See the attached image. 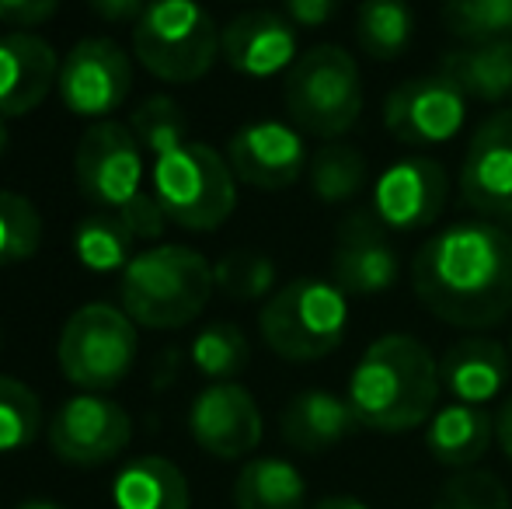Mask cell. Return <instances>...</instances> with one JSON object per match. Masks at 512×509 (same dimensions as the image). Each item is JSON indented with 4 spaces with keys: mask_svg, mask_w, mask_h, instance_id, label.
<instances>
[{
    "mask_svg": "<svg viewBox=\"0 0 512 509\" xmlns=\"http://www.w3.org/2000/svg\"><path fill=\"white\" fill-rule=\"evenodd\" d=\"M411 290L446 325H502L512 314V238L495 220H453L411 258Z\"/></svg>",
    "mask_w": 512,
    "mask_h": 509,
    "instance_id": "cell-1",
    "label": "cell"
},
{
    "mask_svg": "<svg viewBox=\"0 0 512 509\" xmlns=\"http://www.w3.org/2000/svg\"><path fill=\"white\" fill-rule=\"evenodd\" d=\"M439 360L422 339L391 332L363 349L349 374V398L356 419L373 433H411L425 426L439 401Z\"/></svg>",
    "mask_w": 512,
    "mask_h": 509,
    "instance_id": "cell-2",
    "label": "cell"
},
{
    "mask_svg": "<svg viewBox=\"0 0 512 509\" xmlns=\"http://www.w3.org/2000/svg\"><path fill=\"white\" fill-rule=\"evenodd\" d=\"M216 290L213 262L185 245H157L133 255L122 269V311L143 328L175 332L206 311Z\"/></svg>",
    "mask_w": 512,
    "mask_h": 509,
    "instance_id": "cell-3",
    "label": "cell"
},
{
    "mask_svg": "<svg viewBox=\"0 0 512 509\" xmlns=\"http://www.w3.org/2000/svg\"><path fill=\"white\" fill-rule=\"evenodd\" d=\"M349 328V293L324 276H297L258 311L262 342L286 363H314L335 353Z\"/></svg>",
    "mask_w": 512,
    "mask_h": 509,
    "instance_id": "cell-4",
    "label": "cell"
},
{
    "mask_svg": "<svg viewBox=\"0 0 512 509\" xmlns=\"http://www.w3.org/2000/svg\"><path fill=\"white\" fill-rule=\"evenodd\" d=\"M154 199L164 217L182 231H220L237 206V178L227 157L209 143L185 140L182 147L154 157Z\"/></svg>",
    "mask_w": 512,
    "mask_h": 509,
    "instance_id": "cell-5",
    "label": "cell"
},
{
    "mask_svg": "<svg viewBox=\"0 0 512 509\" xmlns=\"http://www.w3.org/2000/svg\"><path fill=\"white\" fill-rule=\"evenodd\" d=\"M283 102L300 133L335 140L363 116V77L342 46H314L297 56L283 81Z\"/></svg>",
    "mask_w": 512,
    "mask_h": 509,
    "instance_id": "cell-6",
    "label": "cell"
},
{
    "mask_svg": "<svg viewBox=\"0 0 512 509\" xmlns=\"http://www.w3.org/2000/svg\"><path fill=\"white\" fill-rule=\"evenodd\" d=\"M133 53L164 84H196L220 56V28L199 0H150L133 25Z\"/></svg>",
    "mask_w": 512,
    "mask_h": 509,
    "instance_id": "cell-7",
    "label": "cell"
},
{
    "mask_svg": "<svg viewBox=\"0 0 512 509\" xmlns=\"http://www.w3.org/2000/svg\"><path fill=\"white\" fill-rule=\"evenodd\" d=\"M136 321L115 304H84L67 318L56 342L60 370L81 391L105 394L129 377L136 363Z\"/></svg>",
    "mask_w": 512,
    "mask_h": 509,
    "instance_id": "cell-8",
    "label": "cell"
},
{
    "mask_svg": "<svg viewBox=\"0 0 512 509\" xmlns=\"http://www.w3.org/2000/svg\"><path fill=\"white\" fill-rule=\"evenodd\" d=\"M133 440V419L119 401L95 391L67 398L49 419V447L70 468L112 464Z\"/></svg>",
    "mask_w": 512,
    "mask_h": 509,
    "instance_id": "cell-9",
    "label": "cell"
},
{
    "mask_svg": "<svg viewBox=\"0 0 512 509\" xmlns=\"http://www.w3.org/2000/svg\"><path fill=\"white\" fill-rule=\"evenodd\" d=\"M74 178L88 203L102 210H122L140 196L143 182V147L133 129L115 119H98L84 129L74 150Z\"/></svg>",
    "mask_w": 512,
    "mask_h": 509,
    "instance_id": "cell-10",
    "label": "cell"
},
{
    "mask_svg": "<svg viewBox=\"0 0 512 509\" xmlns=\"http://www.w3.org/2000/svg\"><path fill=\"white\" fill-rule=\"evenodd\" d=\"M129 88H133V63L115 39L88 35L74 42L60 60L56 91L67 112L81 119H108L115 109H122Z\"/></svg>",
    "mask_w": 512,
    "mask_h": 509,
    "instance_id": "cell-11",
    "label": "cell"
},
{
    "mask_svg": "<svg viewBox=\"0 0 512 509\" xmlns=\"http://www.w3.org/2000/svg\"><path fill=\"white\" fill-rule=\"evenodd\" d=\"M384 129L408 147H436L460 133L467 119V95L446 74L408 77L387 95Z\"/></svg>",
    "mask_w": 512,
    "mask_h": 509,
    "instance_id": "cell-12",
    "label": "cell"
},
{
    "mask_svg": "<svg viewBox=\"0 0 512 509\" xmlns=\"http://www.w3.org/2000/svg\"><path fill=\"white\" fill-rule=\"evenodd\" d=\"M450 178L436 157H401L377 175L370 210L387 231L411 234L432 227L446 210Z\"/></svg>",
    "mask_w": 512,
    "mask_h": 509,
    "instance_id": "cell-13",
    "label": "cell"
},
{
    "mask_svg": "<svg viewBox=\"0 0 512 509\" xmlns=\"http://www.w3.org/2000/svg\"><path fill=\"white\" fill-rule=\"evenodd\" d=\"M189 433L216 461H241L262 443V408L244 384L216 381L192 398Z\"/></svg>",
    "mask_w": 512,
    "mask_h": 509,
    "instance_id": "cell-14",
    "label": "cell"
},
{
    "mask_svg": "<svg viewBox=\"0 0 512 509\" xmlns=\"http://www.w3.org/2000/svg\"><path fill=\"white\" fill-rule=\"evenodd\" d=\"M460 199L485 220L512 217V109L481 119L460 161Z\"/></svg>",
    "mask_w": 512,
    "mask_h": 509,
    "instance_id": "cell-15",
    "label": "cell"
},
{
    "mask_svg": "<svg viewBox=\"0 0 512 509\" xmlns=\"http://www.w3.org/2000/svg\"><path fill=\"white\" fill-rule=\"evenodd\" d=\"M227 164L237 182L262 192H279L304 175L310 154L297 126L279 123V119H258L230 136Z\"/></svg>",
    "mask_w": 512,
    "mask_h": 509,
    "instance_id": "cell-16",
    "label": "cell"
},
{
    "mask_svg": "<svg viewBox=\"0 0 512 509\" xmlns=\"http://www.w3.org/2000/svg\"><path fill=\"white\" fill-rule=\"evenodd\" d=\"M401 258L387 238V227L373 210H359L338 224L335 252H331V279L349 297H373L398 283Z\"/></svg>",
    "mask_w": 512,
    "mask_h": 509,
    "instance_id": "cell-17",
    "label": "cell"
},
{
    "mask_svg": "<svg viewBox=\"0 0 512 509\" xmlns=\"http://www.w3.org/2000/svg\"><path fill=\"white\" fill-rule=\"evenodd\" d=\"M220 56L241 77L286 74L297 63V28L276 11H244L220 28Z\"/></svg>",
    "mask_w": 512,
    "mask_h": 509,
    "instance_id": "cell-18",
    "label": "cell"
},
{
    "mask_svg": "<svg viewBox=\"0 0 512 509\" xmlns=\"http://www.w3.org/2000/svg\"><path fill=\"white\" fill-rule=\"evenodd\" d=\"M60 77V56L42 35H0V119L35 112L49 98Z\"/></svg>",
    "mask_w": 512,
    "mask_h": 509,
    "instance_id": "cell-19",
    "label": "cell"
},
{
    "mask_svg": "<svg viewBox=\"0 0 512 509\" xmlns=\"http://www.w3.org/2000/svg\"><path fill=\"white\" fill-rule=\"evenodd\" d=\"M512 356L488 335H464L439 356V384L453 401L481 405L495 401L509 384Z\"/></svg>",
    "mask_w": 512,
    "mask_h": 509,
    "instance_id": "cell-20",
    "label": "cell"
},
{
    "mask_svg": "<svg viewBox=\"0 0 512 509\" xmlns=\"http://www.w3.org/2000/svg\"><path fill=\"white\" fill-rule=\"evenodd\" d=\"M359 429H363V422L356 419L349 398L335 391H321V387L300 391L279 415V433L300 454H324V450L356 436Z\"/></svg>",
    "mask_w": 512,
    "mask_h": 509,
    "instance_id": "cell-21",
    "label": "cell"
},
{
    "mask_svg": "<svg viewBox=\"0 0 512 509\" xmlns=\"http://www.w3.org/2000/svg\"><path fill=\"white\" fill-rule=\"evenodd\" d=\"M495 443V415L481 405H450L436 408L432 419L425 422V450L432 461L453 471H467L492 450Z\"/></svg>",
    "mask_w": 512,
    "mask_h": 509,
    "instance_id": "cell-22",
    "label": "cell"
},
{
    "mask_svg": "<svg viewBox=\"0 0 512 509\" xmlns=\"http://www.w3.org/2000/svg\"><path fill=\"white\" fill-rule=\"evenodd\" d=\"M439 74H446L467 98L485 105L512 102V39L499 42H464L439 60Z\"/></svg>",
    "mask_w": 512,
    "mask_h": 509,
    "instance_id": "cell-23",
    "label": "cell"
},
{
    "mask_svg": "<svg viewBox=\"0 0 512 509\" xmlns=\"http://www.w3.org/2000/svg\"><path fill=\"white\" fill-rule=\"evenodd\" d=\"M192 489L175 461L157 454L133 457L112 478V509H189Z\"/></svg>",
    "mask_w": 512,
    "mask_h": 509,
    "instance_id": "cell-24",
    "label": "cell"
},
{
    "mask_svg": "<svg viewBox=\"0 0 512 509\" xmlns=\"http://www.w3.org/2000/svg\"><path fill=\"white\" fill-rule=\"evenodd\" d=\"M307 478L286 457H251L234 478V509H304Z\"/></svg>",
    "mask_w": 512,
    "mask_h": 509,
    "instance_id": "cell-25",
    "label": "cell"
},
{
    "mask_svg": "<svg viewBox=\"0 0 512 509\" xmlns=\"http://www.w3.org/2000/svg\"><path fill=\"white\" fill-rule=\"evenodd\" d=\"M415 35L408 0H363L356 11V42L370 60L391 63L405 56Z\"/></svg>",
    "mask_w": 512,
    "mask_h": 509,
    "instance_id": "cell-26",
    "label": "cell"
},
{
    "mask_svg": "<svg viewBox=\"0 0 512 509\" xmlns=\"http://www.w3.org/2000/svg\"><path fill=\"white\" fill-rule=\"evenodd\" d=\"M133 241L119 210H98L74 227V255L88 272H122L133 262Z\"/></svg>",
    "mask_w": 512,
    "mask_h": 509,
    "instance_id": "cell-27",
    "label": "cell"
},
{
    "mask_svg": "<svg viewBox=\"0 0 512 509\" xmlns=\"http://www.w3.org/2000/svg\"><path fill=\"white\" fill-rule=\"evenodd\" d=\"M307 178H310V192H314L321 203L338 206V203L356 199L359 192L366 189L370 168H366V157L359 154L356 147L328 140L314 157H310Z\"/></svg>",
    "mask_w": 512,
    "mask_h": 509,
    "instance_id": "cell-28",
    "label": "cell"
},
{
    "mask_svg": "<svg viewBox=\"0 0 512 509\" xmlns=\"http://www.w3.org/2000/svg\"><path fill=\"white\" fill-rule=\"evenodd\" d=\"M189 360L209 381H234L237 374H244L251 360L248 335L230 321H213L203 332H196L189 346Z\"/></svg>",
    "mask_w": 512,
    "mask_h": 509,
    "instance_id": "cell-29",
    "label": "cell"
},
{
    "mask_svg": "<svg viewBox=\"0 0 512 509\" xmlns=\"http://www.w3.org/2000/svg\"><path fill=\"white\" fill-rule=\"evenodd\" d=\"M42 401L25 381L0 374V454H14L39 440Z\"/></svg>",
    "mask_w": 512,
    "mask_h": 509,
    "instance_id": "cell-30",
    "label": "cell"
},
{
    "mask_svg": "<svg viewBox=\"0 0 512 509\" xmlns=\"http://www.w3.org/2000/svg\"><path fill=\"white\" fill-rule=\"evenodd\" d=\"M42 245V217L21 192L0 189V265L28 262Z\"/></svg>",
    "mask_w": 512,
    "mask_h": 509,
    "instance_id": "cell-31",
    "label": "cell"
},
{
    "mask_svg": "<svg viewBox=\"0 0 512 509\" xmlns=\"http://www.w3.org/2000/svg\"><path fill=\"white\" fill-rule=\"evenodd\" d=\"M129 129L140 140L143 150H150L154 157L168 154V150L182 147L185 133H189V119H185L182 105L168 95H150L147 102H140L129 116Z\"/></svg>",
    "mask_w": 512,
    "mask_h": 509,
    "instance_id": "cell-32",
    "label": "cell"
},
{
    "mask_svg": "<svg viewBox=\"0 0 512 509\" xmlns=\"http://www.w3.org/2000/svg\"><path fill=\"white\" fill-rule=\"evenodd\" d=\"M443 21L464 42L512 39V0H446Z\"/></svg>",
    "mask_w": 512,
    "mask_h": 509,
    "instance_id": "cell-33",
    "label": "cell"
},
{
    "mask_svg": "<svg viewBox=\"0 0 512 509\" xmlns=\"http://www.w3.org/2000/svg\"><path fill=\"white\" fill-rule=\"evenodd\" d=\"M216 290L230 300H269L276 286V262L262 252H227L213 265Z\"/></svg>",
    "mask_w": 512,
    "mask_h": 509,
    "instance_id": "cell-34",
    "label": "cell"
},
{
    "mask_svg": "<svg viewBox=\"0 0 512 509\" xmlns=\"http://www.w3.org/2000/svg\"><path fill=\"white\" fill-rule=\"evenodd\" d=\"M432 509H512V499L499 475L467 468L439 489Z\"/></svg>",
    "mask_w": 512,
    "mask_h": 509,
    "instance_id": "cell-35",
    "label": "cell"
},
{
    "mask_svg": "<svg viewBox=\"0 0 512 509\" xmlns=\"http://www.w3.org/2000/svg\"><path fill=\"white\" fill-rule=\"evenodd\" d=\"M119 217L126 220V227L133 231L136 241H157L164 234V227H168V217H164L161 203H157L154 196H147V192L129 199L119 210Z\"/></svg>",
    "mask_w": 512,
    "mask_h": 509,
    "instance_id": "cell-36",
    "label": "cell"
},
{
    "mask_svg": "<svg viewBox=\"0 0 512 509\" xmlns=\"http://www.w3.org/2000/svg\"><path fill=\"white\" fill-rule=\"evenodd\" d=\"M60 11V0H0V25H11L14 32L42 25Z\"/></svg>",
    "mask_w": 512,
    "mask_h": 509,
    "instance_id": "cell-37",
    "label": "cell"
},
{
    "mask_svg": "<svg viewBox=\"0 0 512 509\" xmlns=\"http://www.w3.org/2000/svg\"><path fill=\"white\" fill-rule=\"evenodd\" d=\"M342 0H286V18L293 28H324L338 14Z\"/></svg>",
    "mask_w": 512,
    "mask_h": 509,
    "instance_id": "cell-38",
    "label": "cell"
},
{
    "mask_svg": "<svg viewBox=\"0 0 512 509\" xmlns=\"http://www.w3.org/2000/svg\"><path fill=\"white\" fill-rule=\"evenodd\" d=\"M91 11L102 21H112V25H129V21H140L143 11H147V0H88Z\"/></svg>",
    "mask_w": 512,
    "mask_h": 509,
    "instance_id": "cell-39",
    "label": "cell"
},
{
    "mask_svg": "<svg viewBox=\"0 0 512 509\" xmlns=\"http://www.w3.org/2000/svg\"><path fill=\"white\" fill-rule=\"evenodd\" d=\"M495 443H499V450L509 457V464H512V394L502 401L499 415H495Z\"/></svg>",
    "mask_w": 512,
    "mask_h": 509,
    "instance_id": "cell-40",
    "label": "cell"
},
{
    "mask_svg": "<svg viewBox=\"0 0 512 509\" xmlns=\"http://www.w3.org/2000/svg\"><path fill=\"white\" fill-rule=\"evenodd\" d=\"M314 509H373V506L356 496H324Z\"/></svg>",
    "mask_w": 512,
    "mask_h": 509,
    "instance_id": "cell-41",
    "label": "cell"
},
{
    "mask_svg": "<svg viewBox=\"0 0 512 509\" xmlns=\"http://www.w3.org/2000/svg\"><path fill=\"white\" fill-rule=\"evenodd\" d=\"M14 509H63L60 503H49V499H25V503H18Z\"/></svg>",
    "mask_w": 512,
    "mask_h": 509,
    "instance_id": "cell-42",
    "label": "cell"
},
{
    "mask_svg": "<svg viewBox=\"0 0 512 509\" xmlns=\"http://www.w3.org/2000/svg\"><path fill=\"white\" fill-rule=\"evenodd\" d=\"M7 140H11V136H7V126H4V119H0V157H4V150H7Z\"/></svg>",
    "mask_w": 512,
    "mask_h": 509,
    "instance_id": "cell-43",
    "label": "cell"
}]
</instances>
